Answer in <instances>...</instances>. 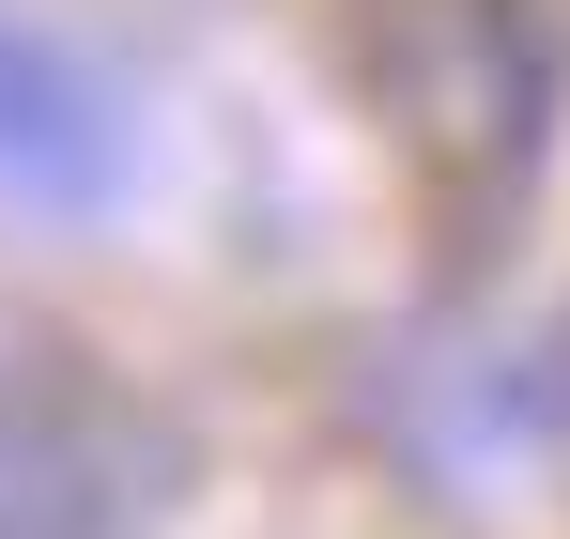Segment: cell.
<instances>
[{
  "mask_svg": "<svg viewBox=\"0 0 570 539\" xmlns=\"http://www.w3.org/2000/svg\"><path fill=\"white\" fill-rule=\"evenodd\" d=\"M139 185V92L108 78L78 31L0 0V200L31 216H94Z\"/></svg>",
  "mask_w": 570,
  "mask_h": 539,
  "instance_id": "obj_1",
  "label": "cell"
},
{
  "mask_svg": "<svg viewBox=\"0 0 570 539\" xmlns=\"http://www.w3.org/2000/svg\"><path fill=\"white\" fill-rule=\"evenodd\" d=\"M0 539H124V432L31 340H0Z\"/></svg>",
  "mask_w": 570,
  "mask_h": 539,
  "instance_id": "obj_2",
  "label": "cell"
}]
</instances>
